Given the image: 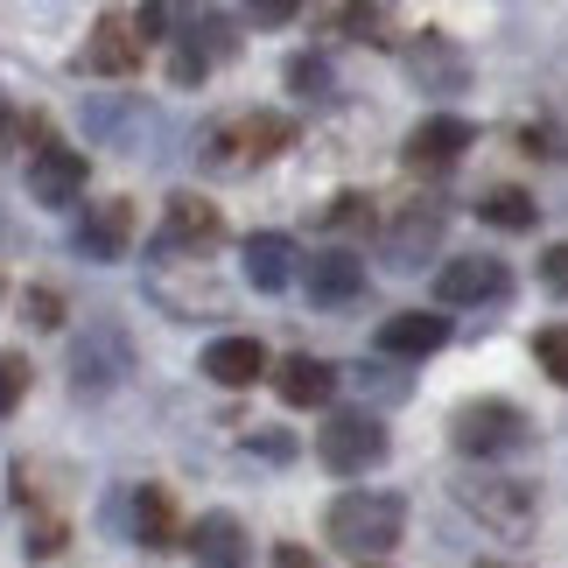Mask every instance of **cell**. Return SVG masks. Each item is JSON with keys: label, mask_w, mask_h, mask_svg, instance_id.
Here are the masks:
<instances>
[{"label": "cell", "mask_w": 568, "mask_h": 568, "mask_svg": "<svg viewBox=\"0 0 568 568\" xmlns=\"http://www.w3.org/2000/svg\"><path fill=\"white\" fill-rule=\"evenodd\" d=\"M323 534H331V548L358 555V568H365V561H379L386 548H400L407 498L400 491H337V506L323 513Z\"/></svg>", "instance_id": "obj_1"}, {"label": "cell", "mask_w": 568, "mask_h": 568, "mask_svg": "<svg viewBox=\"0 0 568 568\" xmlns=\"http://www.w3.org/2000/svg\"><path fill=\"white\" fill-rule=\"evenodd\" d=\"M288 141H295V120H288V113H239V120L204 126L196 155H204V169H217V176H239V169L274 162Z\"/></svg>", "instance_id": "obj_2"}, {"label": "cell", "mask_w": 568, "mask_h": 568, "mask_svg": "<svg viewBox=\"0 0 568 568\" xmlns=\"http://www.w3.org/2000/svg\"><path fill=\"white\" fill-rule=\"evenodd\" d=\"M449 443L464 456H477V464H498V456H519L534 443V422L513 400H464L449 414Z\"/></svg>", "instance_id": "obj_3"}, {"label": "cell", "mask_w": 568, "mask_h": 568, "mask_svg": "<svg viewBox=\"0 0 568 568\" xmlns=\"http://www.w3.org/2000/svg\"><path fill=\"white\" fill-rule=\"evenodd\" d=\"M456 506H464L477 527H491V534H506L519 540L534 527V485H519V477H498V470H470V477H456Z\"/></svg>", "instance_id": "obj_4"}, {"label": "cell", "mask_w": 568, "mask_h": 568, "mask_svg": "<svg viewBox=\"0 0 568 568\" xmlns=\"http://www.w3.org/2000/svg\"><path fill=\"white\" fill-rule=\"evenodd\" d=\"M386 422L379 414H365V407H344V414H331L323 422V435H316V464L323 470H337V477H365V470H379L386 464Z\"/></svg>", "instance_id": "obj_5"}, {"label": "cell", "mask_w": 568, "mask_h": 568, "mask_svg": "<svg viewBox=\"0 0 568 568\" xmlns=\"http://www.w3.org/2000/svg\"><path fill=\"white\" fill-rule=\"evenodd\" d=\"M225 246V217H217V204H204V196H190L176 190L169 196V211H162V239H155V260H204Z\"/></svg>", "instance_id": "obj_6"}, {"label": "cell", "mask_w": 568, "mask_h": 568, "mask_svg": "<svg viewBox=\"0 0 568 568\" xmlns=\"http://www.w3.org/2000/svg\"><path fill=\"white\" fill-rule=\"evenodd\" d=\"M126 373H134V344H126L120 323H92L84 344L71 352V393L78 400H99V393H113Z\"/></svg>", "instance_id": "obj_7"}, {"label": "cell", "mask_w": 568, "mask_h": 568, "mask_svg": "<svg viewBox=\"0 0 568 568\" xmlns=\"http://www.w3.org/2000/svg\"><path fill=\"white\" fill-rule=\"evenodd\" d=\"M400 63H407V78L422 84V92H435V99H456V92L470 84V57H464V42L443 36V29L400 36Z\"/></svg>", "instance_id": "obj_8"}, {"label": "cell", "mask_w": 568, "mask_h": 568, "mask_svg": "<svg viewBox=\"0 0 568 568\" xmlns=\"http://www.w3.org/2000/svg\"><path fill=\"white\" fill-rule=\"evenodd\" d=\"M443 232H449L443 196H407V204L386 211V260L393 267H422V260L443 246Z\"/></svg>", "instance_id": "obj_9"}, {"label": "cell", "mask_w": 568, "mask_h": 568, "mask_svg": "<svg viewBox=\"0 0 568 568\" xmlns=\"http://www.w3.org/2000/svg\"><path fill=\"white\" fill-rule=\"evenodd\" d=\"M141 57H148L141 21L113 8V14L92 21V36H84V50H78V71H92V78H134Z\"/></svg>", "instance_id": "obj_10"}, {"label": "cell", "mask_w": 568, "mask_h": 568, "mask_svg": "<svg viewBox=\"0 0 568 568\" xmlns=\"http://www.w3.org/2000/svg\"><path fill=\"white\" fill-rule=\"evenodd\" d=\"M84 176H92V155L71 141H36V155H29V196L36 204H50V211H71L78 196H84Z\"/></svg>", "instance_id": "obj_11"}, {"label": "cell", "mask_w": 568, "mask_h": 568, "mask_svg": "<svg viewBox=\"0 0 568 568\" xmlns=\"http://www.w3.org/2000/svg\"><path fill=\"white\" fill-rule=\"evenodd\" d=\"M470 148H477V126H470L464 113H428V120L407 134L400 162L414 169V176H443V169H456Z\"/></svg>", "instance_id": "obj_12"}, {"label": "cell", "mask_w": 568, "mask_h": 568, "mask_svg": "<svg viewBox=\"0 0 568 568\" xmlns=\"http://www.w3.org/2000/svg\"><path fill=\"white\" fill-rule=\"evenodd\" d=\"M506 288H513V274H506V260H491V253H464V260H449V267H435V302H443V310L506 302Z\"/></svg>", "instance_id": "obj_13"}, {"label": "cell", "mask_w": 568, "mask_h": 568, "mask_svg": "<svg viewBox=\"0 0 568 568\" xmlns=\"http://www.w3.org/2000/svg\"><path fill=\"white\" fill-rule=\"evenodd\" d=\"M71 246L84 260H126V246H134V204H126V196H99V204H84Z\"/></svg>", "instance_id": "obj_14"}, {"label": "cell", "mask_w": 568, "mask_h": 568, "mask_svg": "<svg viewBox=\"0 0 568 568\" xmlns=\"http://www.w3.org/2000/svg\"><path fill=\"white\" fill-rule=\"evenodd\" d=\"M302 281H310V302L316 310H352V302L365 295V260L358 253H310V267H302Z\"/></svg>", "instance_id": "obj_15"}, {"label": "cell", "mask_w": 568, "mask_h": 568, "mask_svg": "<svg viewBox=\"0 0 568 568\" xmlns=\"http://www.w3.org/2000/svg\"><path fill=\"white\" fill-rule=\"evenodd\" d=\"M183 548L196 555V568H253V540H246V527H239L232 513H204Z\"/></svg>", "instance_id": "obj_16"}, {"label": "cell", "mask_w": 568, "mask_h": 568, "mask_svg": "<svg viewBox=\"0 0 568 568\" xmlns=\"http://www.w3.org/2000/svg\"><path fill=\"white\" fill-rule=\"evenodd\" d=\"M126 534H134L148 555H169L176 540H190V534L176 527V498H169L162 485H141L134 498H126Z\"/></svg>", "instance_id": "obj_17"}, {"label": "cell", "mask_w": 568, "mask_h": 568, "mask_svg": "<svg viewBox=\"0 0 568 568\" xmlns=\"http://www.w3.org/2000/svg\"><path fill=\"white\" fill-rule=\"evenodd\" d=\"M274 393H281V407H323L337 393V365L316 352H288L274 365Z\"/></svg>", "instance_id": "obj_18"}, {"label": "cell", "mask_w": 568, "mask_h": 568, "mask_svg": "<svg viewBox=\"0 0 568 568\" xmlns=\"http://www.w3.org/2000/svg\"><path fill=\"white\" fill-rule=\"evenodd\" d=\"M239 267H246V281H253L260 295H281L295 281L302 253H295V239H281V232H253L246 246H239Z\"/></svg>", "instance_id": "obj_19"}, {"label": "cell", "mask_w": 568, "mask_h": 568, "mask_svg": "<svg viewBox=\"0 0 568 568\" xmlns=\"http://www.w3.org/2000/svg\"><path fill=\"white\" fill-rule=\"evenodd\" d=\"M443 344H449V323L435 310H400V316L379 323V352L386 358H428V352H443Z\"/></svg>", "instance_id": "obj_20"}, {"label": "cell", "mask_w": 568, "mask_h": 568, "mask_svg": "<svg viewBox=\"0 0 568 568\" xmlns=\"http://www.w3.org/2000/svg\"><path fill=\"white\" fill-rule=\"evenodd\" d=\"M260 373H267V352H260L253 337H217V344H204V379H211V386L246 393Z\"/></svg>", "instance_id": "obj_21"}, {"label": "cell", "mask_w": 568, "mask_h": 568, "mask_svg": "<svg viewBox=\"0 0 568 568\" xmlns=\"http://www.w3.org/2000/svg\"><path fill=\"white\" fill-rule=\"evenodd\" d=\"M477 217H485V225H498V232H534V196L519 190V183H498V190H485L477 196Z\"/></svg>", "instance_id": "obj_22"}, {"label": "cell", "mask_w": 568, "mask_h": 568, "mask_svg": "<svg viewBox=\"0 0 568 568\" xmlns=\"http://www.w3.org/2000/svg\"><path fill=\"white\" fill-rule=\"evenodd\" d=\"M288 92H295V99H331V63L310 57V50L288 57Z\"/></svg>", "instance_id": "obj_23"}, {"label": "cell", "mask_w": 568, "mask_h": 568, "mask_svg": "<svg viewBox=\"0 0 568 568\" xmlns=\"http://www.w3.org/2000/svg\"><path fill=\"white\" fill-rule=\"evenodd\" d=\"M534 358H540V373H548L555 386H568V323H548V331H534Z\"/></svg>", "instance_id": "obj_24"}, {"label": "cell", "mask_w": 568, "mask_h": 568, "mask_svg": "<svg viewBox=\"0 0 568 568\" xmlns=\"http://www.w3.org/2000/svg\"><path fill=\"white\" fill-rule=\"evenodd\" d=\"M323 225H331V232H365V225H373V196H365V190H344V196H331Z\"/></svg>", "instance_id": "obj_25"}, {"label": "cell", "mask_w": 568, "mask_h": 568, "mask_svg": "<svg viewBox=\"0 0 568 568\" xmlns=\"http://www.w3.org/2000/svg\"><path fill=\"white\" fill-rule=\"evenodd\" d=\"M21 400H29V358L0 352V414H14Z\"/></svg>", "instance_id": "obj_26"}, {"label": "cell", "mask_w": 568, "mask_h": 568, "mask_svg": "<svg viewBox=\"0 0 568 568\" xmlns=\"http://www.w3.org/2000/svg\"><path fill=\"white\" fill-rule=\"evenodd\" d=\"M21 316H29L36 331H63V295L57 288H29L21 295Z\"/></svg>", "instance_id": "obj_27"}, {"label": "cell", "mask_w": 568, "mask_h": 568, "mask_svg": "<svg viewBox=\"0 0 568 568\" xmlns=\"http://www.w3.org/2000/svg\"><path fill=\"white\" fill-rule=\"evenodd\" d=\"M42 126L36 120H14V105H8V92H0V155H8V148H21V141H36Z\"/></svg>", "instance_id": "obj_28"}, {"label": "cell", "mask_w": 568, "mask_h": 568, "mask_svg": "<svg viewBox=\"0 0 568 568\" xmlns=\"http://www.w3.org/2000/svg\"><path fill=\"white\" fill-rule=\"evenodd\" d=\"M540 281H548V295H568V239H555L540 253Z\"/></svg>", "instance_id": "obj_29"}, {"label": "cell", "mask_w": 568, "mask_h": 568, "mask_svg": "<svg viewBox=\"0 0 568 568\" xmlns=\"http://www.w3.org/2000/svg\"><path fill=\"white\" fill-rule=\"evenodd\" d=\"M29 555H36V561L63 555V519H36V527H29Z\"/></svg>", "instance_id": "obj_30"}, {"label": "cell", "mask_w": 568, "mask_h": 568, "mask_svg": "<svg viewBox=\"0 0 568 568\" xmlns=\"http://www.w3.org/2000/svg\"><path fill=\"white\" fill-rule=\"evenodd\" d=\"M204 71H211L204 50H176V63H169V78H176V84H204Z\"/></svg>", "instance_id": "obj_31"}, {"label": "cell", "mask_w": 568, "mask_h": 568, "mask_svg": "<svg viewBox=\"0 0 568 568\" xmlns=\"http://www.w3.org/2000/svg\"><path fill=\"white\" fill-rule=\"evenodd\" d=\"M274 568H323L310 548H295V540H281V548H274Z\"/></svg>", "instance_id": "obj_32"}, {"label": "cell", "mask_w": 568, "mask_h": 568, "mask_svg": "<svg viewBox=\"0 0 568 568\" xmlns=\"http://www.w3.org/2000/svg\"><path fill=\"white\" fill-rule=\"evenodd\" d=\"M295 8H288V0H267V8H253V21H267V29H274V21H288Z\"/></svg>", "instance_id": "obj_33"}, {"label": "cell", "mask_w": 568, "mask_h": 568, "mask_svg": "<svg viewBox=\"0 0 568 568\" xmlns=\"http://www.w3.org/2000/svg\"><path fill=\"white\" fill-rule=\"evenodd\" d=\"M477 568H498V561H477Z\"/></svg>", "instance_id": "obj_34"}, {"label": "cell", "mask_w": 568, "mask_h": 568, "mask_svg": "<svg viewBox=\"0 0 568 568\" xmlns=\"http://www.w3.org/2000/svg\"><path fill=\"white\" fill-rule=\"evenodd\" d=\"M365 568H379V561H365Z\"/></svg>", "instance_id": "obj_35"}]
</instances>
